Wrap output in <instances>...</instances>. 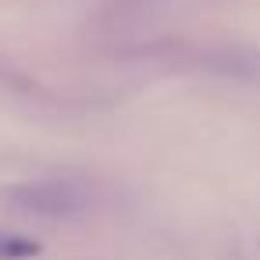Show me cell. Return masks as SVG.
Returning <instances> with one entry per match:
<instances>
[{
	"label": "cell",
	"mask_w": 260,
	"mask_h": 260,
	"mask_svg": "<svg viewBox=\"0 0 260 260\" xmlns=\"http://www.w3.org/2000/svg\"><path fill=\"white\" fill-rule=\"evenodd\" d=\"M11 196L18 200V210L40 217H86L96 207V185L79 178H47L18 185Z\"/></svg>",
	"instance_id": "6da1fadb"
}]
</instances>
